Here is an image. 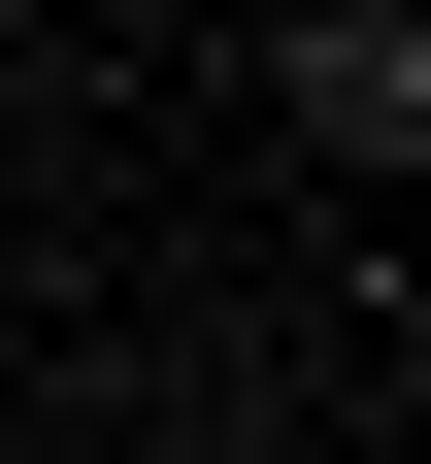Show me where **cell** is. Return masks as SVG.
Masks as SVG:
<instances>
[{"mask_svg":"<svg viewBox=\"0 0 431 464\" xmlns=\"http://www.w3.org/2000/svg\"><path fill=\"white\" fill-rule=\"evenodd\" d=\"M299 133L332 166H431V0H299Z\"/></svg>","mask_w":431,"mask_h":464,"instance_id":"1","label":"cell"}]
</instances>
